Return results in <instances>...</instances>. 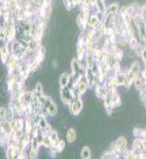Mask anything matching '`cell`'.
Wrapping results in <instances>:
<instances>
[{
	"mask_svg": "<svg viewBox=\"0 0 146 159\" xmlns=\"http://www.w3.org/2000/svg\"><path fill=\"white\" fill-rule=\"evenodd\" d=\"M33 97H36V98H40L42 96H43V87L42 83H37L35 85L34 89H33Z\"/></svg>",
	"mask_w": 146,
	"mask_h": 159,
	"instance_id": "cell-13",
	"label": "cell"
},
{
	"mask_svg": "<svg viewBox=\"0 0 146 159\" xmlns=\"http://www.w3.org/2000/svg\"><path fill=\"white\" fill-rule=\"evenodd\" d=\"M51 66H52V68L54 69V70H56V69H58V67H60V63H58V61L56 60V58H54V60L52 61V63H51Z\"/></svg>",
	"mask_w": 146,
	"mask_h": 159,
	"instance_id": "cell-21",
	"label": "cell"
},
{
	"mask_svg": "<svg viewBox=\"0 0 146 159\" xmlns=\"http://www.w3.org/2000/svg\"><path fill=\"white\" fill-rule=\"evenodd\" d=\"M116 142V145H117V152H119L120 155H123L125 152L127 151V139L124 137V136H121L119 137L117 139L114 141Z\"/></svg>",
	"mask_w": 146,
	"mask_h": 159,
	"instance_id": "cell-4",
	"label": "cell"
},
{
	"mask_svg": "<svg viewBox=\"0 0 146 159\" xmlns=\"http://www.w3.org/2000/svg\"><path fill=\"white\" fill-rule=\"evenodd\" d=\"M54 148H56V150H57L58 153H61V152H63L64 148H65V141H64V140H60L54 145Z\"/></svg>",
	"mask_w": 146,
	"mask_h": 159,
	"instance_id": "cell-18",
	"label": "cell"
},
{
	"mask_svg": "<svg viewBox=\"0 0 146 159\" xmlns=\"http://www.w3.org/2000/svg\"><path fill=\"white\" fill-rule=\"evenodd\" d=\"M123 156H124V158L126 159H135L137 158V155H135V152L134 150H127L126 152L123 154Z\"/></svg>",
	"mask_w": 146,
	"mask_h": 159,
	"instance_id": "cell-17",
	"label": "cell"
},
{
	"mask_svg": "<svg viewBox=\"0 0 146 159\" xmlns=\"http://www.w3.org/2000/svg\"><path fill=\"white\" fill-rule=\"evenodd\" d=\"M69 82H70V74L67 72L61 73L60 76V80H58V83H60V88L67 87L69 85Z\"/></svg>",
	"mask_w": 146,
	"mask_h": 159,
	"instance_id": "cell-9",
	"label": "cell"
},
{
	"mask_svg": "<svg viewBox=\"0 0 146 159\" xmlns=\"http://www.w3.org/2000/svg\"><path fill=\"white\" fill-rule=\"evenodd\" d=\"M10 54H11V51H10L9 46L6 43V45H3L1 47V61H3L4 64H6L7 60H9Z\"/></svg>",
	"mask_w": 146,
	"mask_h": 159,
	"instance_id": "cell-11",
	"label": "cell"
},
{
	"mask_svg": "<svg viewBox=\"0 0 146 159\" xmlns=\"http://www.w3.org/2000/svg\"><path fill=\"white\" fill-rule=\"evenodd\" d=\"M74 97L72 93V90L69 87H64V88H60V100L65 105H69L71 102L73 101Z\"/></svg>",
	"mask_w": 146,
	"mask_h": 159,
	"instance_id": "cell-2",
	"label": "cell"
},
{
	"mask_svg": "<svg viewBox=\"0 0 146 159\" xmlns=\"http://www.w3.org/2000/svg\"><path fill=\"white\" fill-rule=\"evenodd\" d=\"M48 122H47V120L45 119V117H42V119H40V121H39V124H38V127H39V129H42V130L46 129V127L48 126Z\"/></svg>",
	"mask_w": 146,
	"mask_h": 159,
	"instance_id": "cell-19",
	"label": "cell"
},
{
	"mask_svg": "<svg viewBox=\"0 0 146 159\" xmlns=\"http://www.w3.org/2000/svg\"><path fill=\"white\" fill-rule=\"evenodd\" d=\"M16 114L15 112V110L13 109V107H11V106H9L7 108V114H6V119L4 120H7V121H10L11 122L13 119H14V115Z\"/></svg>",
	"mask_w": 146,
	"mask_h": 159,
	"instance_id": "cell-16",
	"label": "cell"
},
{
	"mask_svg": "<svg viewBox=\"0 0 146 159\" xmlns=\"http://www.w3.org/2000/svg\"><path fill=\"white\" fill-rule=\"evenodd\" d=\"M119 11H120L119 3H111V4H109L108 7H106V10H105V13H104V15H103L104 20L106 19L107 17L117 14V13H119ZM104 20H103V21H104Z\"/></svg>",
	"mask_w": 146,
	"mask_h": 159,
	"instance_id": "cell-5",
	"label": "cell"
},
{
	"mask_svg": "<svg viewBox=\"0 0 146 159\" xmlns=\"http://www.w3.org/2000/svg\"><path fill=\"white\" fill-rule=\"evenodd\" d=\"M91 157V150L89 147H84L81 151V158L82 159H89Z\"/></svg>",
	"mask_w": 146,
	"mask_h": 159,
	"instance_id": "cell-15",
	"label": "cell"
},
{
	"mask_svg": "<svg viewBox=\"0 0 146 159\" xmlns=\"http://www.w3.org/2000/svg\"><path fill=\"white\" fill-rule=\"evenodd\" d=\"M66 138H67V141H68L69 143H73L74 141L76 140V138H77V133H76L75 129H73V127H70V129L67 130Z\"/></svg>",
	"mask_w": 146,
	"mask_h": 159,
	"instance_id": "cell-10",
	"label": "cell"
},
{
	"mask_svg": "<svg viewBox=\"0 0 146 159\" xmlns=\"http://www.w3.org/2000/svg\"><path fill=\"white\" fill-rule=\"evenodd\" d=\"M134 85H135V90L140 92L141 90H142V89L145 88V86H146V80L140 74V75H138V76H135V78Z\"/></svg>",
	"mask_w": 146,
	"mask_h": 159,
	"instance_id": "cell-7",
	"label": "cell"
},
{
	"mask_svg": "<svg viewBox=\"0 0 146 159\" xmlns=\"http://www.w3.org/2000/svg\"><path fill=\"white\" fill-rule=\"evenodd\" d=\"M45 107L48 110L49 116H56L57 115V105L55 104V102L53 101V99L51 97H47V102H46Z\"/></svg>",
	"mask_w": 146,
	"mask_h": 159,
	"instance_id": "cell-3",
	"label": "cell"
},
{
	"mask_svg": "<svg viewBox=\"0 0 146 159\" xmlns=\"http://www.w3.org/2000/svg\"><path fill=\"white\" fill-rule=\"evenodd\" d=\"M142 70H143V68H142V66H141V64H140L139 61H134L131 64H130L129 71L131 73H134L135 76L140 75L141 72H142Z\"/></svg>",
	"mask_w": 146,
	"mask_h": 159,
	"instance_id": "cell-8",
	"label": "cell"
},
{
	"mask_svg": "<svg viewBox=\"0 0 146 159\" xmlns=\"http://www.w3.org/2000/svg\"><path fill=\"white\" fill-rule=\"evenodd\" d=\"M68 106H69V112L72 116H77V115L81 114L82 109H83V101H82L81 97L79 98H74L73 101Z\"/></svg>",
	"mask_w": 146,
	"mask_h": 159,
	"instance_id": "cell-1",
	"label": "cell"
},
{
	"mask_svg": "<svg viewBox=\"0 0 146 159\" xmlns=\"http://www.w3.org/2000/svg\"><path fill=\"white\" fill-rule=\"evenodd\" d=\"M0 118H1V120H4L6 119V114H7V108L3 106H1V108H0Z\"/></svg>",
	"mask_w": 146,
	"mask_h": 159,
	"instance_id": "cell-20",
	"label": "cell"
},
{
	"mask_svg": "<svg viewBox=\"0 0 146 159\" xmlns=\"http://www.w3.org/2000/svg\"><path fill=\"white\" fill-rule=\"evenodd\" d=\"M84 79H85V81L87 82V84H88V86L92 88V87H94V85L96 84L95 82V75H94V72L92 71L91 68H87L86 71H85V75H84Z\"/></svg>",
	"mask_w": 146,
	"mask_h": 159,
	"instance_id": "cell-6",
	"label": "cell"
},
{
	"mask_svg": "<svg viewBox=\"0 0 146 159\" xmlns=\"http://www.w3.org/2000/svg\"><path fill=\"white\" fill-rule=\"evenodd\" d=\"M141 57H142V60L144 61V63H145V65H146V46H145L144 48H143L142 53H141Z\"/></svg>",
	"mask_w": 146,
	"mask_h": 159,
	"instance_id": "cell-22",
	"label": "cell"
},
{
	"mask_svg": "<svg viewBox=\"0 0 146 159\" xmlns=\"http://www.w3.org/2000/svg\"><path fill=\"white\" fill-rule=\"evenodd\" d=\"M120 155H117V154L114 152V151L110 150L108 148L107 151H105L104 154L102 155V158H107V159H111V158H119Z\"/></svg>",
	"mask_w": 146,
	"mask_h": 159,
	"instance_id": "cell-14",
	"label": "cell"
},
{
	"mask_svg": "<svg viewBox=\"0 0 146 159\" xmlns=\"http://www.w3.org/2000/svg\"><path fill=\"white\" fill-rule=\"evenodd\" d=\"M74 86H76L77 87V89H78V92H79V96H84V94L87 92V89L89 88V86H88V84H87V82L86 81H79L76 85H74Z\"/></svg>",
	"mask_w": 146,
	"mask_h": 159,
	"instance_id": "cell-12",
	"label": "cell"
}]
</instances>
